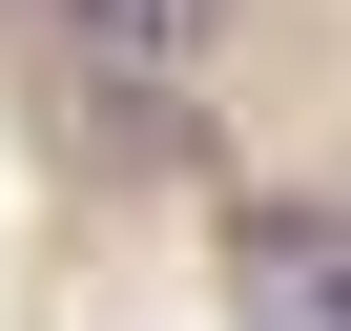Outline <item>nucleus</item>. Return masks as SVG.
Segmentation results:
<instances>
[{
    "instance_id": "nucleus-1",
    "label": "nucleus",
    "mask_w": 351,
    "mask_h": 331,
    "mask_svg": "<svg viewBox=\"0 0 351 331\" xmlns=\"http://www.w3.org/2000/svg\"><path fill=\"white\" fill-rule=\"evenodd\" d=\"M42 145L83 166V187H228V145H207V104L186 83H145V62H42Z\"/></svg>"
},
{
    "instance_id": "nucleus-2",
    "label": "nucleus",
    "mask_w": 351,
    "mask_h": 331,
    "mask_svg": "<svg viewBox=\"0 0 351 331\" xmlns=\"http://www.w3.org/2000/svg\"><path fill=\"white\" fill-rule=\"evenodd\" d=\"M248 331H351V207H228Z\"/></svg>"
},
{
    "instance_id": "nucleus-3",
    "label": "nucleus",
    "mask_w": 351,
    "mask_h": 331,
    "mask_svg": "<svg viewBox=\"0 0 351 331\" xmlns=\"http://www.w3.org/2000/svg\"><path fill=\"white\" fill-rule=\"evenodd\" d=\"M42 21V62H145V83H186L207 42H228V0H21Z\"/></svg>"
}]
</instances>
